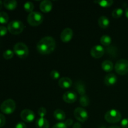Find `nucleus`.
<instances>
[{"label": "nucleus", "mask_w": 128, "mask_h": 128, "mask_svg": "<svg viewBox=\"0 0 128 128\" xmlns=\"http://www.w3.org/2000/svg\"><path fill=\"white\" fill-rule=\"evenodd\" d=\"M56 48V41L52 37L45 36L40 40L36 45V49L40 54H49L53 52Z\"/></svg>", "instance_id": "1"}, {"label": "nucleus", "mask_w": 128, "mask_h": 128, "mask_svg": "<svg viewBox=\"0 0 128 128\" xmlns=\"http://www.w3.org/2000/svg\"><path fill=\"white\" fill-rule=\"evenodd\" d=\"M24 28V25L19 20L11 21L8 25V30L11 34L14 35H18L21 33Z\"/></svg>", "instance_id": "2"}, {"label": "nucleus", "mask_w": 128, "mask_h": 128, "mask_svg": "<svg viewBox=\"0 0 128 128\" xmlns=\"http://www.w3.org/2000/svg\"><path fill=\"white\" fill-rule=\"evenodd\" d=\"M44 20V16L41 12L33 11L29 14L27 18L28 22L32 26H38L41 24Z\"/></svg>", "instance_id": "3"}, {"label": "nucleus", "mask_w": 128, "mask_h": 128, "mask_svg": "<svg viewBox=\"0 0 128 128\" xmlns=\"http://www.w3.org/2000/svg\"><path fill=\"white\" fill-rule=\"evenodd\" d=\"M14 52L20 58H26L29 54V49L26 44L23 42H17L13 48Z\"/></svg>", "instance_id": "4"}, {"label": "nucleus", "mask_w": 128, "mask_h": 128, "mask_svg": "<svg viewBox=\"0 0 128 128\" xmlns=\"http://www.w3.org/2000/svg\"><path fill=\"white\" fill-rule=\"evenodd\" d=\"M104 118L105 120L110 123H116L121 121V114L117 110L112 109L106 112L104 115Z\"/></svg>", "instance_id": "5"}, {"label": "nucleus", "mask_w": 128, "mask_h": 128, "mask_svg": "<svg viewBox=\"0 0 128 128\" xmlns=\"http://www.w3.org/2000/svg\"><path fill=\"white\" fill-rule=\"evenodd\" d=\"M16 109V103L12 99H8L2 102L0 106V110L6 114H10L14 111Z\"/></svg>", "instance_id": "6"}, {"label": "nucleus", "mask_w": 128, "mask_h": 128, "mask_svg": "<svg viewBox=\"0 0 128 128\" xmlns=\"http://www.w3.org/2000/svg\"><path fill=\"white\" fill-rule=\"evenodd\" d=\"M115 71L118 74L124 75L128 73V60L121 59L116 62L114 66Z\"/></svg>", "instance_id": "7"}, {"label": "nucleus", "mask_w": 128, "mask_h": 128, "mask_svg": "<svg viewBox=\"0 0 128 128\" xmlns=\"http://www.w3.org/2000/svg\"><path fill=\"white\" fill-rule=\"evenodd\" d=\"M74 117L78 121L81 122H84L88 119L89 115L86 110L81 107L76 108L74 111Z\"/></svg>", "instance_id": "8"}, {"label": "nucleus", "mask_w": 128, "mask_h": 128, "mask_svg": "<svg viewBox=\"0 0 128 128\" xmlns=\"http://www.w3.org/2000/svg\"><path fill=\"white\" fill-rule=\"evenodd\" d=\"M21 118L24 122H31L34 120L35 114L33 111L29 109H25L21 112Z\"/></svg>", "instance_id": "9"}, {"label": "nucleus", "mask_w": 128, "mask_h": 128, "mask_svg": "<svg viewBox=\"0 0 128 128\" xmlns=\"http://www.w3.org/2000/svg\"><path fill=\"white\" fill-rule=\"evenodd\" d=\"M104 48L101 45H95L91 48V55L94 58L98 59L102 57L104 54Z\"/></svg>", "instance_id": "10"}, {"label": "nucleus", "mask_w": 128, "mask_h": 128, "mask_svg": "<svg viewBox=\"0 0 128 128\" xmlns=\"http://www.w3.org/2000/svg\"><path fill=\"white\" fill-rule=\"evenodd\" d=\"M78 99L77 94L72 91H66L65 93H64L62 96V100L64 102L67 103H73L76 102Z\"/></svg>", "instance_id": "11"}, {"label": "nucleus", "mask_w": 128, "mask_h": 128, "mask_svg": "<svg viewBox=\"0 0 128 128\" xmlns=\"http://www.w3.org/2000/svg\"><path fill=\"white\" fill-rule=\"evenodd\" d=\"M72 36H73V31L72 29L66 28L62 30L60 38L62 42H68L71 41V39L72 38Z\"/></svg>", "instance_id": "12"}, {"label": "nucleus", "mask_w": 128, "mask_h": 128, "mask_svg": "<svg viewBox=\"0 0 128 128\" xmlns=\"http://www.w3.org/2000/svg\"><path fill=\"white\" fill-rule=\"evenodd\" d=\"M40 8L42 12H49L52 10V4L50 0H43L40 5Z\"/></svg>", "instance_id": "13"}, {"label": "nucleus", "mask_w": 128, "mask_h": 128, "mask_svg": "<svg viewBox=\"0 0 128 128\" xmlns=\"http://www.w3.org/2000/svg\"><path fill=\"white\" fill-rule=\"evenodd\" d=\"M117 76L114 74H108L106 75L104 79V82L105 84L108 86H113L114 84L116 83L117 82Z\"/></svg>", "instance_id": "14"}, {"label": "nucleus", "mask_w": 128, "mask_h": 128, "mask_svg": "<svg viewBox=\"0 0 128 128\" xmlns=\"http://www.w3.org/2000/svg\"><path fill=\"white\" fill-rule=\"evenodd\" d=\"M58 84L61 88L68 89L72 86V81L70 78L63 77L60 79L58 81Z\"/></svg>", "instance_id": "15"}, {"label": "nucleus", "mask_w": 128, "mask_h": 128, "mask_svg": "<svg viewBox=\"0 0 128 128\" xmlns=\"http://www.w3.org/2000/svg\"><path fill=\"white\" fill-rule=\"evenodd\" d=\"M36 128H50V123L44 118H40L36 121Z\"/></svg>", "instance_id": "16"}, {"label": "nucleus", "mask_w": 128, "mask_h": 128, "mask_svg": "<svg viewBox=\"0 0 128 128\" xmlns=\"http://www.w3.org/2000/svg\"><path fill=\"white\" fill-rule=\"evenodd\" d=\"M54 118L57 121H62L66 118V114L64 111H62L61 109H57L54 112Z\"/></svg>", "instance_id": "17"}, {"label": "nucleus", "mask_w": 128, "mask_h": 128, "mask_svg": "<svg viewBox=\"0 0 128 128\" xmlns=\"http://www.w3.org/2000/svg\"><path fill=\"white\" fill-rule=\"evenodd\" d=\"M110 21L109 19L105 16H101L98 19V24L101 28H106L109 26Z\"/></svg>", "instance_id": "18"}, {"label": "nucleus", "mask_w": 128, "mask_h": 128, "mask_svg": "<svg viewBox=\"0 0 128 128\" xmlns=\"http://www.w3.org/2000/svg\"><path fill=\"white\" fill-rule=\"evenodd\" d=\"M3 5L6 9L12 11L17 7V1L15 0H5L3 2Z\"/></svg>", "instance_id": "19"}, {"label": "nucleus", "mask_w": 128, "mask_h": 128, "mask_svg": "<svg viewBox=\"0 0 128 128\" xmlns=\"http://www.w3.org/2000/svg\"><path fill=\"white\" fill-rule=\"evenodd\" d=\"M101 67L102 70L106 72H110L113 70L114 64L110 60H105L102 62Z\"/></svg>", "instance_id": "20"}, {"label": "nucleus", "mask_w": 128, "mask_h": 128, "mask_svg": "<svg viewBox=\"0 0 128 128\" xmlns=\"http://www.w3.org/2000/svg\"><path fill=\"white\" fill-rule=\"evenodd\" d=\"M75 88H76V91L78 92V93L81 94V96L84 95L86 93V88H85L84 84L81 81H78L76 82Z\"/></svg>", "instance_id": "21"}, {"label": "nucleus", "mask_w": 128, "mask_h": 128, "mask_svg": "<svg viewBox=\"0 0 128 128\" xmlns=\"http://www.w3.org/2000/svg\"><path fill=\"white\" fill-rule=\"evenodd\" d=\"M94 2L98 3L100 6L103 8H108L111 6L113 4V1L112 0H98V1H94Z\"/></svg>", "instance_id": "22"}, {"label": "nucleus", "mask_w": 128, "mask_h": 128, "mask_svg": "<svg viewBox=\"0 0 128 128\" xmlns=\"http://www.w3.org/2000/svg\"><path fill=\"white\" fill-rule=\"evenodd\" d=\"M100 42L101 44L104 46H110L111 43V38L107 34H104L101 36L100 39Z\"/></svg>", "instance_id": "23"}, {"label": "nucleus", "mask_w": 128, "mask_h": 128, "mask_svg": "<svg viewBox=\"0 0 128 128\" xmlns=\"http://www.w3.org/2000/svg\"><path fill=\"white\" fill-rule=\"evenodd\" d=\"M34 8V5L31 1H27L24 4V9L26 12L31 13V12H33Z\"/></svg>", "instance_id": "24"}, {"label": "nucleus", "mask_w": 128, "mask_h": 128, "mask_svg": "<svg viewBox=\"0 0 128 128\" xmlns=\"http://www.w3.org/2000/svg\"><path fill=\"white\" fill-rule=\"evenodd\" d=\"M80 103L83 107H87L90 104V99L86 94L81 96L80 99Z\"/></svg>", "instance_id": "25"}, {"label": "nucleus", "mask_w": 128, "mask_h": 128, "mask_svg": "<svg viewBox=\"0 0 128 128\" xmlns=\"http://www.w3.org/2000/svg\"><path fill=\"white\" fill-rule=\"evenodd\" d=\"M9 21V16L4 11L0 12V23L6 24Z\"/></svg>", "instance_id": "26"}, {"label": "nucleus", "mask_w": 128, "mask_h": 128, "mask_svg": "<svg viewBox=\"0 0 128 128\" xmlns=\"http://www.w3.org/2000/svg\"><path fill=\"white\" fill-rule=\"evenodd\" d=\"M123 12V10L122 8H116L114 10H113V11L112 12V16L114 18H119L122 16Z\"/></svg>", "instance_id": "27"}, {"label": "nucleus", "mask_w": 128, "mask_h": 128, "mask_svg": "<svg viewBox=\"0 0 128 128\" xmlns=\"http://www.w3.org/2000/svg\"><path fill=\"white\" fill-rule=\"evenodd\" d=\"M14 51H12L11 50H7L3 52L2 54V56L3 58L6 60H10V59L12 58L14 56Z\"/></svg>", "instance_id": "28"}, {"label": "nucleus", "mask_w": 128, "mask_h": 128, "mask_svg": "<svg viewBox=\"0 0 128 128\" xmlns=\"http://www.w3.org/2000/svg\"><path fill=\"white\" fill-rule=\"evenodd\" d=\"M50 76L52 80H58L60 78V73L57 70H52L50 72Z\"/></svg>", "instance_id": "29"}, {"label": "nucleus", "mask_w": 128, "mask_h": 128, "mask_svg": "<svg viewBox=\"0 0 128 128\" xmlns=\"http://www.w3.org/2000/svg\"><path fill=\"white\" fill-rule=\"evenodd\" d=\"M46 112H47V111H46V108H44L43 107L40 108L38 110V114L40 115V116L41 118L44 117L46 114Z\"/></svg>", "instance_id": "30"}, {"label": "nucleus", "mask_w": 128, "mask_h": 128, "mask_svg": "<svg viewBox=\"0 0 128 128\" xmlns=\"http://www.w3.org/2000/svg\"><path fill=\"white\" fill-rule=\"evenodd\" d=\"M8 28L4 26H0V36H4L7 34Z\"/></svg>", "instance_id": "31"}, {"label": "nucleus", "mask_w": 128, "mask_h": 128, "mask_svg": "<svg viewBox=\"0 0 128 128\" xmlns=\"http://www.w3.org/2000/svg\"><path fill=\"white\" fill-rule=\"evenodd\" d=\"M6 123V118L2 114L0 113V128L3 127Z\"/></svg>", "instance_id": "32"}, {"label": "nucleus", "mask_w": 128, "mask_h": 128, "mask_svg": "<svg viewBox=\"0 0 128 128\" xmlns=\"http://www.w3.org/2000/svg\"><path fill=\"white\" fill-rule=\"evenodd\" d=\"M52 128H67V126H66L64 122H60L56 123V124L54 125Z\"/></svg>", "instance_id": "33"}, {"label": "nucleus", "mask_w": 128, "mask_h": 128, "mask_svg": "<svg viewBox=\"0 0 128 128\" xmlns=\"http://www.w3.org/2000/svg\"><path fill=\"white\" fill-rule=\"evenodd\" d=\"M121 126L122 128H128V118H124L121 120Z\"/></svg>", "instance_id": "34"}, {"label": "nucleus", "mask_w": 128, "mask_h": 128, "mask_svg": "<svg viewBox=\"0 0 128 128\" xmlns=\"http://www.w3.org/2000/svg\"><path fill=\"white\" fill-rule=\"evenodd\" d=\"M14 128H27V127L24 122H19L18 123L16 124Z\"/></svg>", "instance_id": "35"}, {"label": "nucleus", "mask_w": 128, "mask_h": 128, "mask_svg": "<svg viewBox=\"0 0 128 128\" xmlns=\"http://www.w3.org/2000/svg\"><path fill=\"white\" fill-rule=\"evenodd\" d=\"M65 124H66V126L68 127H70V126H71V125L72 124V123H73V121H72V119H68L67 120H66L64 122Z\"/></svg>", "instance_id": "36"}, {"label": "nucleus", "mask_w": 128, "mask_h": 128, "mask_svg": "<svg viewBox=\"0 0 128 128\" xmlns=\"http://www.w3.org/2000/svg\"><path fill=\"white\" fill-rule=\"evenodd\" d=\"M72 128H81V125L80 122H76L72 126Z\"/></svg>", "instance_id": "37"}, {"label": "nucleus", "mask_w": 128, "mask_h": 128, "mask_svg": "<svg viewBox=\"0 0 128 128\" xmlns=\"http://www.w3.org/2000/svg\"><path fill=\"white\" fill-rule=\"evenodd\" d=\"M125 15H126V17L128 18V8H127L125 10Z\"/></svg>", "instance_id": "38"}, {"label": "nucleus", "mask_w": 128, "mask_h": 128, "mask_svg": "<svg viewBox=\"0 0 128 128\" xmlns=\"http://www.w3.org/2000/svg\"><path fill=\"white\" fill-rule=\"evenodd\" d=\"M109 128H121L117 126H111V127H110Z\"/></svg>", "instance_id": "39"}, {"label": "nucleus", "mask_w": 128, "mask_h": 128, "mask_svg": "<svg viewBox=\"0 0 128 128\" xmlns=\"http://www.w3.org/2000/svg\"><path fill=\"white\" fill-rule=\"evenodd\" d=\"M2 4H3V3H2V1H0V10H1V9L2 8Z\"/></svg>", "instance_id": "40"}, {"label": "nucleus", "mask_w": 128, "mask_h": 128, "mask_svg": "<svg viewBox=\"0 0 128 128\" xmlns=\"http://www.w3.org/2000/svg\"><path fill=\"white\" fill-rule=\"evenodd\" d=\"M100 128H106L104 127V126H101V127Z\"/></svg>", "instance_id": "41"}]
</instances>
